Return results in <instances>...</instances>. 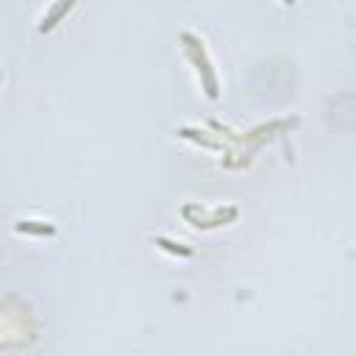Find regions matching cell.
Returning a JSON list of instances; mask_svg holds the SVG:
<instances>
[{
	"mask_svg": "<svg viewBox=\"0 0 356 356\" xmlns=\"http://www.w3.org/2000/svg\"><path fill=\"white\" fill-rule=\"evenodd\" d=\"M17 234H31V237H54L56 226L54 223H42V220H20L14 226Z\"/></svg>",
	"mask_w": 356,
	"mask_h": 356,
	"instance_id": "obj_5",
	"label": "cell"
},
{
	"mask_svg": "<svg viewBox=\"0 0 356 356\" xmlns=\"http://www.w3.org/2000/svg\"><path fill=\"white\" fill-rule=\"evenodd\" d=\"M154 245H159V248L167 250V253H176V257H184V259H192V257H195V250H192L189 245L173 242V239H167V237H154Z\"/></svg>",
	"mask_w": 356,
	"mask_h": 356,
	"instance_id": "obj_6",
	"label": "cell"
},
{
	"mask_svg": "<svg viewBox=\"0 0 356 356\" xmlns=\"http://www.w3.org/2000/svg\"><path fill=\"white\" fill-rule=\"evenodd\" d=\"M237 215H239L237 206H226V209H215L212 217H195L192 226L195 228H217V226H226V223L237 220Z\"/></svg>",
	"mask_w": 356,
	"mask_h": 356,
	"instance_id": "obj_2",
	"label": "cell"
},
{
	"mask_svg": "<svg viewBox=\"0 0 356 356\" xmlns=\"http://www.w3.org/2000/svg\"><path fill=\"white\" fill-rule=\"evenodd\" d=\"M73 0H62V3H56V6H50L47 9V14L42 17V23H39V34H47V31H54L56 25H59V20L64 17V14H70L73 12Z\"/></svg>",
	"mask_w": 356,
	"mask_h": 356,
	"instance_id": "obj_3",
	"label": "cell"
},
{
	"mask_svg": "<svg viewBox=\"0 0 356 356\" xmlns=\"http://www.w3.org/2000/svg\"><path fill=\"white\" fill-rule=\"evenodd\" d=\"M178 137H184V139H189V142H195V145H200V147H206V150H226V145L223 142H217V139H209L206 137V131H200V128H189V126H181L178 128Z\"/></svg>",
	"mask_w": 356,
	"mask_h": 356,
	"instance_id": "obj_4",
	"label": "cell"
},
{
	"mask_svg": "<svg viewBox=\"0 0 356 356\" xmlns=\"http://www.w3.org/2000/svg\"><path fill=\"white\" fill-rule=\"evenodd\" d=\"M181 42L187 47V56L192 59L198 75H200V84H203V92H206L209 100H217L220 97V84H217V73L209 62V54H206V47H203V39L195 36L192 31H181Z\"/></svg>",
	"mask_w": 356,
	"mask_h": 356,
	"instance_id": "obj_1",
	"label": "cell"
},
{
	"mask_svg": "<svg viewBox=\"0 0 356 356\" xmlns=\"http://www.w3.org/2000/svg\"><path fill=\"white\" fill-rule=\"evenodd\" d=\"M0 81H3V73H0Z\"/></svg>",
	"mask_w": 356,
	"mask_h": 356,
	"instance_id": "obj_7",
	"label": "cell"
}]
</instances>
